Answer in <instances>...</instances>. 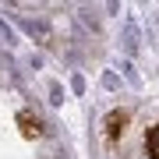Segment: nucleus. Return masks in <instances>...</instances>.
<instances>
[{
  "label": "nucleus",
  "mask_w": 159,
  "mask_h": 159,
  "mask_svg": "<svg viewBox=\"0 0 159 159\" xmlns=\"http://www.w3.org/2000/svg\"><path fill=\"white\" fill-rule=\"evenodd\" d=\"M127 120H131L127 110H113V113L106 117V138H110V142H117V138L124 134V124H127Z\"/></svg>",
  "instance_id": "obj_1"
},
{
  "label": "nucleus",
  "mask_w": 159,
  "mask_h": 159,
  "mask_svg": "<svg viewBox=\"0 0 159 159\" xmlns=\"http://www.w3.org/2000/svg\"><path fill=\"white\" fill-rule=\"evenodd\" d=\"M145 152H148V159H159V124L148 127V134H145Z\"/></svg>",
  "instance_id": "obj_2"
},
{
  "label": "nucleus",
  "mask_w": 159,
  "mask_h": 159,
  "mask_svg": "<svg viewBox=\"0 0 159 159\" xmlns=\"http://www.w3.org/2000/svg\"><path fill=\"white\" fill-rule=\"evenodd\" d=\"M18 120H21V127H25V134H29V138H35V134H39V124H35V120H32L29 113H21Z\"/></svg>",
  "instance_id": "obj_3"
}]
</instances>
